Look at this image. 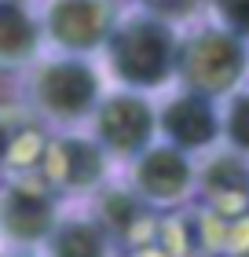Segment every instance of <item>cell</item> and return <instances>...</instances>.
Here are the masks:
<instances>
[{
  "label": "cell",
  "mask_w": 249,
  "mask_h": 257,
  "mask_svg": "<svg viewBox=\"0 0 249 257\" xmlns=\"http://www.w3.org/2000/svg\"><path fill=\"white\" fill-rule=\"evenodd\" d=\"M176 48H180L176 30L169 26V19L154 15V11H136V15L117 19L103 44L110 74L136 92L161 88L176 77Z\"/></svg>",
  "instance_id": "1"
},
{
  "label": "cell",
  "mask_w": 249,
  "mask_h": 257,
  "mask_svg": "<svg viewBox=\"0 0 249 257\" xmlns=\"http://www.w3.org/2000/svg\"><path fill=\"white\" fill-rule=\"evenodd\" d=\"M249 52L242 37L227 26H205L180 41L176 48V77L183 88L198 92V96H231L245 77Z\"/></svg>",
  "instance_id": "2"
},
{
  "label": "cell",
  "mask_w": 249,
  "mask_h": 257,
  "mask_svg": "<svg viewBox=\"0 0 249 257\" xmlns=\"http://www.w3.org/2000/svg\"><path fill=\"white\" fill-rule=\"evenodd\" d=\"M30 96H33V107L48 121L74 125L81 118H92V110L103 96V81H99V70L85 55L66 52L33 70Z\"/></svg>",
  "instance_id": "3"
},
{
  "label": "cell",
  "mask_w": 249,
  "mask_h": 257,
  "mask_svg": "<svg viewBox=\"0 0 249 257\" xmlns=\"http://www.w3.org/2000/svg\"><path fill=\"white\" fill-rule=\"evenodd\" d=\"M121 19L114 0H48L41 15V33L70 55H92L110 37Z\"/></svg>",
  "instance_id": "4"
},
{
  "label": "cell",
  "mask_w": 249,
  "mask_h": 257,
  "mask_svg": "<svg viewBox=\"0 0 249 257\" xmlns=\"http://www.w3.org/2000/svg\"><path fill=\"white\" fill-rule=\"evenodd\" d=\"M92 125H96V144L103 151L132 158L150 147L154 133H158V110L147 103L143 92L125 88L99 96L96 110H92Z\"/></svg>",
  "instance_id": "5"
},
{
  "label": "cell",
  "mask_w": 249,
  "mask_h": 257,
  "mask_svg": "<svg viewBox=\"0 0 249 257\" xmlns=\"http://www.w3.org/2000/svg\"><path fill=\"white\" fill-rule=\"evenodd\" d=\"M158 128L165 133L172 147L180 151H201L220 136V114L212 107L209 96L183 88L180 96H172L158 114Z\"/></svg>",
  "instance_id": "6"
},
{
  "label": "cell",
  "mask_w": 249,
  "mask_h": 257,
  "mask_svg": "<svg viewBox=\"0 0 249 257\" xmlns=\"http://www.w3.org/2000/svg\"><path fill=\"white\" fill-rule=\"evenodd\" d=\"M194 180V169L187 155L172 144H161V147H147L139 151V162H136V188L143 198H154V202H176L183 198L187 188Z\"/></svg>",
  "instance_id": "7"
},
{
  "label": "cell",
  "mask_w": 249,
  "mask_h": 257,
  "mask_svg": "<svg viewBox=\"0 0 249 257\" xmlns=\"http://www.w3.org/2000/svg\"><path fill=\"white\" fill-rule=\"evenodd\" d=\"M41 173L55 188H92L103 177V147L92 144V140H77V136L48 140L44 158H41Z\"/></svg>",
  "instance_id": "8"
},
{
  "label": "cell",
  "mask_w": 249,
  "mask_h": 257,
  "mask_svg": "<svg viewBox=\"0 0 249 257\" xmlns=\"http://www.w3.org/2000/svg\"><path fill=\"white\" fill-rule=\"evenodd\" d=\"M41 44V19H33L26 4H0V70L30 66L37 59Z\"/></svg>",
  "instance_id": "9"
},
{
  "label": "cell",
  "mask_w": 249,
  "mask_h": 257,
  "mask_svg": "<svg viewBox=\"0 0 249 257\" xmlns=\"http://www.w3.org/2000/svg\"><path fill=\"white\" fill-rule=\"evenodd\" d=\"M0 220L15 239H41L52 231V198L37 188H11L0 206Z\"/></svg>",
  "instance_id": "10"
},
{
  "label": "cell",
  "mask_w": 249,
  "mask_h": 257,
  "mask_svg": "<svg viewBox=\"0 0 249 257\" xmlns=\"http://www.w3.org/2000/svg\"><path fill=\"white\" fill-rule=\"evenodd\" d=\"M55 257H103V231L70 220L55 231Z\"/></svg>",
  "instance_id": "11"
},
{
  "label": "cell",
  "mask_w": 249,
  "mask_h": 257,
  "mask_svg": "<svg viewBox=\"0 0 249 257\" xmlns=\"http://www.w3.org/2000/svg\"><path fill=\"white\" fill-rule=\"evenodd\" d=\"M205 188L216 195H249V169L238 158H216L205 173Z\"/></svg>",
  "instance_id": "12"
},
{
  "label": "cell",
  "mask_w": 249,
  "mask_h": 257,
  "mask_svg": "<svg viewBox=\"0 0 249 257\" xmlns=\"http://www.w3.org/2000/svg\"><path fill=\"white\" fill-rule=\"evenodd\" d=\"M220 133L227 136V144L234 151H245L249 155V92H234L227 110L220 118Z\"/></svg>",
  "instance_id": "13"
},
{
  "label": "cell",
  "mask_w": 249,
  "mask_h": 257,
  "mask_svg": "<svg viewBox=\"0 0 249 257\" xmlns=\"http://www.w3.org/2000/svg\"><path fill=\"white\" fill-rule=\"evenodd\" d=\"M212 8H216L220 26L234 30L238 37L249 33V0H212Z\"/></svg>",
  "instance_id": "14"
},
{
  "label": "cell",
  "mask_w": 249,
  "mask_h": 257,
  "mask_svg": "<svg viewBox=\"0 0 249 257\" xmlns=\"http://www.w3.org/2000/svg\"><path fill=\"white\" fill-rule=\"evenodd\" d=\"M0 4H26V0H0Z\"/></svg>",
  "instance_id": "15"
}]
</instances>
